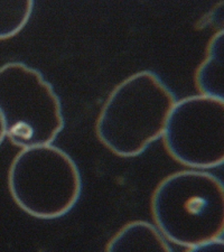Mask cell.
Returning <instances> with one entry per match:
<instances>
[{
	"label": "cell",
	"instance_id": "277c9868",
	"mask_svg": "<svg viewBox=\"0 0 224 252\" xmlns=\"http://www.w3.org/2000/svg\"><path fill=\"white\" fill-rule=\"evenodd\" d=\"M0 115L17 147L51 145L64 128L62 104L40 72L22 62L0 66Z\"/></svg>",
	"mask_w": 224,
	"mask_h": 252
},
{
	"label": "cell",
	"instance_id": "6da1fadb",
	"mask_svg": "<svg viewBox=\"0 0 224 252\" xmlns=\"http://www.w3.org/2000/svg\"><path fill=\"white\" fill-rule=\"evenodd\" d=\"M176 97L152 71L128 76L110 92L97 117V139L112 154L136 157L161 138Z\"/></svg>",
	"mask_w": 224,
	"mask_h": 252
},
{
	"label": "cell",
	"instance_id": "52a82bcc",
	"mask_svg": "<svg viewBox=\"0 0 224 252\" xmlns=\"http://www.w3.org/2000/svg\"><path fill=\"white\" fill-rule=\"evenodd\" d=\"M195 83L201 95L224 100V32L222 30L211 38L206 58L196 71Z\"/></svg>",
	"mask_w": 224,
	"mask_h": 252
},
{
	"label": "cell",
	"instance_id": "8992f818",
	"mask_svg": "<svg viewBox=\"0 0 224 252\" xmlns=\"http://www.w3.org/2000/svg\"><path fill=\"white\" fill-rule=\"evenodd\" d=\"M105 250L119 251H161L173 249L158 227L146 221H132L124 225L113 235Z\"/></svg>",
	"mask_w": 224,
	"mask_h": 252
},
{
	"label": "cell",
	"instance_id": "30bf717a",
	"mask_svg": "<svg viewBox=\"0 0 224 252\" xmlns=\"http://www.w3.org/2000/svg\"><path fill=\"white\" fill-rule=\"evenodd\" d=\"M6 137V130H5V125H3V120H2V117L0 115V145H1V142L3 141Z\"/></svg>",
	"mask_w": 224,
	"mask_h": 252
},
{
	"label": "cell",
	"instance_id": "ba28073f",
	"mask_svg": "<svg viewBox=\"0 0 224 252\" xmlns=\"http://www.w3.org/2000/svg\"><path fill=\"white\" fill-rule=\"evenodd\" d=\"M32 0L0 1V40L15 37L31 19Z\"/></svg>",
	"mask_w": 224,
	"mask_h": 252
},
{
	"label": "cell",
	"instance_id": "7a4b0ae2",
	"mask_svg": "<svg viewBox=\"0 0 224 252\" xmlns=\"http://www.w3.org/2000/svg\"><path fill=\"white\" fill-rule=\"evenodd\" d=\"M152 214L158 230L169 242L189 250L223 238L222 182L201 169L170 174L154 190Z\"/></svg>",
	"mask_w": 224,
	"mask_h": 252
},
{
	"label": "cell",
	"instance_id": "3957f363",
	"mask_svg": "<svg viewBox=\"0 0 224 252\" xmlns=\"http://www.w3.org/2000/svg\"><path fill=\"white\" fill-rule=\"evenodd\" d=\"M8 189L20 209L40 220L66 215L82 193V178L68 154L51 145L23 148L8 170Z\"/></svg>",
	"mask_w": 224,
	"mask_h": 252
},
{
	"label": "cell",
	"instance_id": "9c48e42d",
	"mask_svg": "<svg viewBox=\"0 0 224 252\" xmlns=\"http://www.w3.org/2000/svg\"><path fill=\"white\" fill-rule=\"evenodd\" d=\"M224 247V241L223 238L220 239H215V240H211V241H207L204 243H201V245L192 248L190 251H210V252H214V251H220L222 250Z\"/></svg>",
	"mask_w": 224,
	"mask_h": 252
},
{
	"label": "cell",
	"instance_id": "5b68a950",
	"mask_svg": "<svg viewBox=\"0 0 224 252\" xmlns=\"http://www.w3.org/2000/svg\"><path fill=\"white\" fill-rule=\"evenodd\" d=\"M162 141L179 164L206 170L224 161V100L191 95L176 101L167 118Z\"/></svg>",
	"mask_w": 224,
	"mask_h": 252
}]
</instances>
